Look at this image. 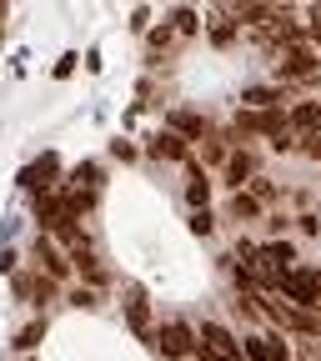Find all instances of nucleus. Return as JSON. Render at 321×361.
Listing matches in <instances>:
<instances>
[{"label":"nucleus","mask_w":321,"mask_h":361,"mask_svg":"<svg viewBox=\"0 0 321 361\" xmlns=\"http://www.w3.org/2000/svg\"><path fill=\"white\" fill-rule=\"evenodd\" d=\"M246 356H251V361H291L277 336H251V341H246Z\"/></svg>","instance_id":"nucleus-10"},{"label":"nucleus","mask_w":321,"mask_h":361,"mask_svg":"<svg viewBox=\"0 0 321 361\" xmlns=\"http://www.w3.org/2000/svg\"><path fill=\"white\" fill-rule=\"evenodd\" d=\"M40 336H45V322H30V326L16 336V346H20V351H35V346H40Z\"/></svg>","instance_id":"nucleus-17"},{"label":"nucleus","mask_w":321,"mask_h":361,"mask_svg":"<svg viewBox=\"0 0 321 361\" xmlns=\"http://www.w3.org/2000/svg\"><path fill=\"white\" fill-rule=\"evenodd\" d=\"M191 231H196V236H211V231H216V221H211V211H206V206H196V211H191Z\"/></svg>","instance_id":"nucleus-18"},{"label":"nucleus","mask_w":321,"mask_h":361,"mask_svg":"<svg viewBox=\"0 0 321 361\" xmlns=\"http://www.w3.org/2000/svg\"><path fill=\"white\" fill-rule=\"evenodd\" d=\"M35 261L45 266V276H51V281H61V276H66V271H71V256H61V251H56L51 241H45V236L35 241Z\"/></svg>","instance_id":"nucleus-9"},{"label":"nucleus","mask_w":321,"mask_h":361,"mask_svg":"<svg viewBox=\"0 0 321 361\" xmlns=\"http://www.w3.org/2000/svg\"><path fill=\"white\" fill-rule=\"evenodd\" d=\"M126 322L135 326V331H151V306H146V291L141 286H126Z\"/></svg>","instance_id":"nucleus-5"},{"label":"nucleus","mask_w":321,"mask_h":361,"mask_svg":"<svg viewBox=\"0 0 321 361\" xmlns=\"http://www.w3.org/2000/svg\"><path fill=\"white\" fill-rule=\"evenodd\" d=\"M171 20H176V30H181V35H191V30H196V16H191V11H176Z\"/></svg>","instance_id":"nucleus-20"},{"label":"nucleus","mask_w":321,"mask_h":361,"mask_svg":"<svg viewBox=\"0 0 321 361\" xmlns=\"http://www.w3.org/2000/svg\"><path fill=\"white\" fill-rule=\"evenodd\" d=\"M231 35H236L231 25H216V30H211V40H216V45H231Z\"/></svg>","instance_id":"nucleus-22"},{"label":"nucleus","mask_w":321,"mask_h":361,"mask_svg":"<svg viewBox=\"0 0 321 361\" xmlns=\"http://www.w3.org/2000/svg\"><path fill=\"white\" fill-rule=\"evenodd\" d=\"M201 341H206V346H211V351H216L221 361H236V356H241L236 336L226 331V326H216V322H206V326H201Z\"/></svg>","instance_id":"nucleus-4"},{"label":"nucleus","mask_w":321,"mask_h":361,"mask_svg":"<svg viewBox=\"0 0 321 361\" xmlns=\"http://www.w3.org/2000/svg\"><path fill=\"white\" fill-rule=\"evenodd\" d=\"M311 40H321V16H311Z\"/></svg>","instance_id":"nucleus-24"},{"label":"nucleus","mask_w":321,"mask_h":361,"mask_svg":"<svg viewBox=\"0 0 321 361\" xmlns=\"http://www.w3.org/2000/svg\"><path fill=\"white\" fill-rule=\"evenodd\" d=\"M151 346H156L161 356L181 361L186 351H196V331H191L186 322H166V326H156V331H151Z\"/></svg>","instance_id":"nucleus-1"},{"label":"nucleus","mask_w":321,"mask_h":361,"mask_svg":"<svg viewBox=\"0 0 321 361\" xmlns=\"http://www.w3.org/2000/svg\"><path fill=\"white\" fill-rule=\"evenodd\" d=\"M56 171H61V161H56V156H45V161H40V166H30V171H25L20 180H25V191L45 196V191L56 186Z\"/></svg>","instance_id":"nucleus-6"},{"label":"nucleus","mask_w":321,"mask_h":361,"mask_svg":"<svg viewBox=\"0 0 321 361\" xmlns=\"http://www.w3.org/2000/svg\"><path fill=\"white\" fill-rule=\"evenodd\" d=\"M236 130H261V135H286V116H281V111H246V116H236Z\"/></svg>","instance_id":"nucleus-3"},{"label":"nucleus","mask_w":321,"mask_h":361,"mask_svg":"<svg viewBox=\"0 0 321 361\" xmlns=\"http://www.w3.org/2000/svg\"><path fill=\"white\" fill-rule=\"evenodd\" d=\"M156 161H186V135H176V130H161L151 135V146H146Z\"/></svg>","instance_id":"nucleus-7"},{"label":"nucleus","mask_w":321,"mask_h":361,"mask_svg":"<svg viewBox=\"0 0 321 361\" xmlns=\"http://www.w3.org/2000/svg\"><path fill=\"white\" fill-rule=\"evenodd\" d=\"M196 356H201V361H221V356H216V351H211V346H206L201 336H196Z\"/></svg>","instance_id":"nucleus-23"},{"label":"nucleus","mask_w":321,"mask_h":361,"mask_svg":"<svg viewBox=\"0 0 321 361\" xmlns=\"http://www.w3.org/2000/svg\"><path fill=\"white\" fill-rule=\"evenodd\" d=\"M277 101H281L277 85H251V90H246V106H251V111H271Z\"/></svg>","instance_id":"nucleus-14"},{"label":"nucleus","mask_w":321,"mask_h":361,"mask_svg":"<svg viewBox=\"0 0 321 361\" xmlns=\"http://www.w3.org/2000/svg\"><path fill=\"white\" fill-rule=\"evenodd\" d=\"M256 211H261V201H256V196H246V191H236V196H231V216H236V221H251Z\"/></svg>","instance_id":"nucleus-16"},{"label":"nucleus","mask_w":321,"mask_h":361,"mask_svg":"<svg viewBox=\"0 0 321 361\" xmlns=\"http://www.w3.org/2000/svg\"><path fill=\"white\" fill-rule=\"evenodd\" d=\"M286 126H296V130H316V126H321V106H316V101H301V106L291 111Z\"/></svg>","instance_id":"nucleus-13"},{"label":"nucleus","mask_w":321,"mask_h":361,"mask_svg":"<svg viewBox=\"0 0 321 361\" xmlns=\"http://www.w3.org/2000/svg\"><path fill=\"white\" fill-rule=\"evenodd\" d=\"M281 296H291L296 306H321V286H316V271H286L277 281Z\"/></svg>","instance_id":"nucleus-2"},{"label":"nucleus","mask_w":321,"mask_h":361,"mask_svg":"<svg viewBox=\"0 0 321 361\" xmlns=\"http://www.w3.org/2000/svg\"><path fill=\"white\" fill-rule=\"evenodd\" d=\"M171 130H176V135H206V116H196V111H176V116H171Z\"/></svg>","instance_id":"nucleus-12"},{"label":"nucleus","mask_w":321,"mask_h":361,"mask_svg":"<svg viewBox=\"0 0 321 361\" xmlns=\"http://www.w3.org/2000/svg\"><path fill=\"white\" fill-rule=\"evenodd\" d=\"M256 171V156L251 151H231V156H226V176H231V186L241 191V180Z\"/></svg>","instance_id":"nucleus-11"},{"label":"nucleus","mask_w":321,"mask_h":361,"mask_svg":"<svg viewBox=\"0 0 321 361\" xmlns=\"http://www.w3.org/2000/svg\"><path fill=\"white\" fill-rule=\"evenodd\" d=\"M301 151H306L311 161H321V126H316V130H301Z\"/></svg>","instance_id":"nucleus-19"},{"label":"nucleus","mask_w":321,"mask_h":361,"mask_svg":"<svg viewBox=\"0 0 321 361\" xmlns=\"http://www.w3.org/2000/svg\"><path fill=\"white\" fill-rule=\"evenodd\" d=\"M71 306H85V311H90V306H101V301H96V291H75Z\"/></svg>","instance_id":"nucleus-21"},{"label":"nucleus","mask_w":321,"mask_h":361,"mask_svg":"<svg viewBox=\"0 0 321 361\" xmlns=\"http://www.w3.org/2000/svg\"><path fill=\"white\" fill-rule=\"evenodd\" d=\"M311 71H316V56L306 51V45H291L286 61H281V80H306Z\"/></svg>","instance_id":"nucleus-8"},{"label":"nucleus","mask_w":321,"mask_h":361,"mask_svg":"<svg viewBox=\"0 0 321 361\" xmlns=\"http://www.w3.org/2000/svg\"><path fill=\"white\" fill-rule=\"evenodd\" d=\"M186 201H191V206H206V201H211V180H206V171H201V166H191V186H186Z\"/></svg>","instance_id":"nucleus-15"}]
</instances>
